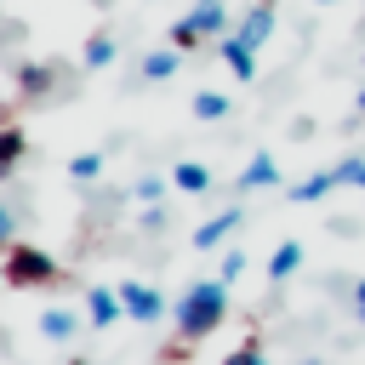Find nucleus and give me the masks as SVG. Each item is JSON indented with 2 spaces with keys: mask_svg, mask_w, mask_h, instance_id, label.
Returning a JSON list of instances; mask_svg holds the SVG:
<instances>
[{
  "mask_svg": "<svg viewBox=\"0 0 365 365\" xmlns=\"http://www.w3.org/2000/svg\"><path fill=\"white\" fill-rule=\"evenodd\" d=\"M228 314V279H194L177 297V342H200L222 325Z\"/></svg>",
  "mask_w": 365,
  "mask_h": 365,
  "instance_id": "1",
  "label": "nucleus"
},
{
  "mask_svg": "<svg viewBox=\"0 0 365 365\" xmlns=\"http://www.w3.org/2000/svg\"><path fill=\"white\" fill-rule=\"evenodd\" d=\"M6 279H11V285H51V279H57V262H51L40 245H11V251H6Z\"/></svg>",
  "mask_w": 365,
  "mask_h": 365,
  "instance_id": "2",
  "label": "nucleus"
},
{
  "mask_svg": "<svg viewBox=\"0 0 365 365\" xmlns=\"http://www.w3.org/2000/svg\"><path fill=\"white\" fill-rule=\"evenodd\" d=\"M120 302H125V319H137V325H154V319L165 314V297H160L154 285H137V279L120 285Z\"/></svg>",
  "mask_w": 365,
  "mask_h": 365,
  "instance_id": "3",
  "label": "nucleus"
},
{
  "mask_svg": "<svg viewBox=\"0 0 365 365\" xmlns=\"http://www.w3.org/2000/svg\"><path fill=\"white\" fill-rule=\"evenodd\" d=\"M274 17H279V11H274V0H257V6H251V11L240 17V29H234V34H240V40H245V46L257 51V46H262V40L274 34Z\"/></svg>",
  "mask_w": 365,
  "mask_h": 365,
  "instance_id": "4",
  "label": "nucleus"
},
{
  "mask_svg": "<svg viewBox=\"0 0 365 365\" xmlns=\"http://www.w3.org/2000/svg\"><path fill=\"white\" fill-rule=\"evenodd\" d=\"M234 228H240V205H228V211L205 217V222L194 228V245H200V251H217V245H222V240H228Z\"/></svg>",
  "mask_w": 365,
  "mask_h": 365,
  "instance_id": "5",
  "label": "nucleus"
},
{
  "mask_svg": "<svg viewBox=\"0 0 365 365\" xmlns=\"http://www.w3.org/2000/svg\"><path fill=\"white\" fill-rule=\"evenodd\" d=\"M217 51H222V63H228V74H234V80H251V74H257V51H251L240 34H222V40H217Z\"/></svg>",
  "mask_w": 365,
  "mask_h": 365,
  "instance_id": "6",
  "label": "nucleus"
},
{
  "mask_svg": "<svg viewBox=\"0 0 365 365\" xmlns=\"http://www.w3.org/2000/svg\"><path fill=\"white\" fill-rule=\"evenodd\" d=\"M86 314H91V325H114V319H125V302H120V291L91 285L86 291Z\"/></svg>",
  "mask_w": 365,
  "mask_h": 365,
  "instance_id": "7",
  "label": "nucleus"
},
{
  "mask_svg": "<svg viewBox=\"0 0 365 365\" xmlns=\"http://www.w3.org/2000/svg\"><path fill=\"white\" fill-rule=\"evenodd\" d=\"M188 23H194V34H200V40H217V34L228 29V6H222V0H194Z\"/></svg>",
  "mask_w": 365,
  "mask_h": 365,
  "instance_id": "8",
  "label": "nucleus"
},
{
  "mask_svg": "<svg viewBox=\"0 0 365 365\" xmlns=\"http://www.w3.org/2000/svg\"><path fill=\"white\" fill-rule=\"evenodd\" d=\"M274 182H279L274 154H251V160H245V171H240V188L251 194V188H274Z\"/></svg>",
  "mask_w": 365,
  "mask_h": 365,
  "instance_id": "9",
  "label": "nucleus"
},
{
  "mask_svg": "<svg viewBox=\"0 0 365 365\" xmlns=\"http://www.w3.org/2000/svg\"><path fill=\"white\" fill-rule=\"evenodd\" d=\"M336 182H342V177H336V165H331V171H314V177H302V182L291 188V200H297V205H314V200H325Z\"/></svg>",
  "mask_w": 365,
  "mask_h": 365,
  "instance_id": "10",
  "label": "nucleus"
},
{
  "mask_svg": "<svg viewBox=\"0 0 365 365\" xmlns=\"http://www.w3.org/2000/svg\"><path fill=\"white\" fill-rule=\"evenodd\" d=\"M171 188H182V194H205V188H211V171H205L200 160H177V171H171Z\"/></svg>",
  "mask_w": 365,
  "mask_h": 365,
  "instance_id": "11",
  "label": "nucleus"
},
{
  "mask_svg": "<svg viewBox=\"0 0 365 365\" xmlns=\"http://www.w3.org/2000/svg\"><path fill=\"white\" fill-rule=\"evenodd\" d=\"M23 148H29V137L17 125H0V177H11L23 165Z\"/></svg>",
  "mask_w": 365,
  "mask_h": 365,
  "instance_id": "12",
  "label": "nucleus"
},
{
  "mask_svg": "<svg viewBox=\"0 0 365 365\" xmlns=\"http://www.w3.org/2000/svg\"><path fill=\"white\" fill-rule=\"evenodd\" d=\"M177 57H182L177 46H160V51H148V57H143V80H171V74H177Z\"/></svg>",
  "mask_w": 365,
  "mask_h": 365,
  "instance_id": "13",
  "label": "nucleus"
},
{
  "mask_svg": "<svg viewBox=\"0 0 365 365\" xmlns=\"http://www.w3.org/2000/svg\"><path fill=\"white\" fill-rule=\"evenodd\" d=\"M297 268H302V245H297V240H285V245L268 257V274H274V279H291Z\"/></svg>",
  "mask_w": 365,
  "mask_h": 365,
  "instance_id": "14",
  "label": "nucleus"
},
{
  "mask_svg": "<svg viewBox=\"0 0 365 365\" xmlns=\"http://www.w3.org/2000/svg\"><path fill=\"white\" fill-rule=\"evenodd\" d=\"M74 325H80V319H74L68 308H46V314H40V331H46L51 342H68V336H74Z\"/></svg>",
  "mask_w": 365,
  "mask_h": 365,
  "instance_id": "15",
  "label": "nucleus"
},
{
  "mask_svg": "<svg viewBox=\"0 0 365 365\" xmlns=\"http://www.w3.org/2000/svg\"><path fill=\"white\" fill-rule=\"evenodd\" d=\"M80 57H86V68H108V63H114V40H108V34H91Z\"/></svg>",
  "mask_w": 365,
  "mask_h": 365,
  "instance_id": "16",
  "label": "nucleus"
},
{
  "mask_svg": "<svg viewBox=\"0 0 365 365\" xmlns=\"http://www.w3.org/2000/svg\"><path fill=\"white\" fill-rule=\"evenodd\" d=\"M222 114H228V97L222 91H200L194 97V120H222Z\"/></svg>",
  "mask_w": 365,
  "mask_h": 365,
  "instance_id": "17",
  "label": "nucleus"
},
{
  "mask_svg": "<svg viewBox=\"0 0 365 365\" xmlns=\"http://www.w3.org/2000/svg\"><path fill=\"white\" fill-rule=\"evenodd\" d=\"M68 177H74V182H97V177H103V154H74V160H68Z\"/></svg>",
  "mask_w": 365,
  "mask_h": 365,
  "instance_id": "18",
  "label": "nucleus"
},
{
  "mask_svg": "<svg viewBox=\"0 0 365 365\" xmlns=\"http://www.w3.org/2000/svg\"><path fill=\"white\" fill-rule=\"evenodd\" d=\"M165 182H171V177H137V188H131V194H137L143 205H160V194H165Z\"/></svg>",
  "mask_w": 365,
  "mask_h": 365,
  "instance_id": "19",
  "label": "nucleus"
},
{
  "mask_svg": "<svg viewBox=\"0 0 365 365\" xmlns=\"http://www.w3.org/2000/svg\"><path fill=\"white\" fill-rule=\"evenodd\" d=\"M171 46H177V51H194V46H200V34H194V23H188V17H177V23H171Z\"/></svg>",
  "mask_w": 365,
  "mask_h": 365,
  "instance_id": "20",
  "label": "nucleus"
},
{
  "mask_svg": "<svg viewBox=\"0 0 365 365\" xmlns=\"http://www.w3.org/2000/svg\"><path fill=\"white\" fill-rule=\"evenodd\" d=\"M222 365H268V359L257 354V342H245V348H234V354H228Z\"/></svg>",
  "mask_w": 365,
  "mask_h": 365,
  "instance_id": "21",
  "label": "nucleus"
},
{
  "mask_svg": "<svg viewBox=\"0 0 365 365\" xmlns=\"http://www.w3.org/2000/svg\"><path fill=\"white\" fill-rule=\"evenodd\" d=\"M336 177H342V182H354V188H365V160H342V165H336Z\"/></svg>",
  "mask_w": 365,
  "mask_h": 365,
  "instance_id": "22",
  "label": "nucleus"
},
{
  "mask_svg": "<svg viewBox=\"0 0 365 365\" xmlns=\"http://www.w3.org/2000/svg\"><path fill=\"white\" fill-rule=\"evenodd\" d=\"M240 268H245V251H228V257H222V268H217V279H234Z\"/></svg>",
  "mask_w": 365,
  "mask_h": 365,
  "instance_id": "23",
  "label": "nucleus"
},
{
  "mask_svg": "<svg viewBox=\"0 0 365 365\" xmlns=\"http://www.w3.org/2000/svg\"><path fill=\"white\" fill-rule=\"evenodd\" d=\"M23 86H29V91H40V86H51V68H23Z\"/></svg>",
  "mask_w": 365,
  "mask_h": 365,
  "instance_id": "24",
  "label": "nucleus"
},
{
  "mask_svg": "<svg viewBox=\"0 0 365 365\" xmlns=\"http://www.w3.org/2000/svg\"><path fill=\"white\" fill-rule=\"evenodd\" d=\"M0 251H11V211L0 205Z\"/></svg>",
  "mask_w": 365,
  "mask_h": 365,
  "instance_id": "25",
  "label": "nucleus"
},
{
  "mask_svg": "<svg viewBox=\"0 0 365 365\" xmlns=\"http://www.w3.org/2000/svg\"><path fill=\"white\" fill-rule=\"evenodd\" d=\"M354 302H359V319H365V279H359V291H354Z\"/></svg>",
  "mask_w": 365,
  "mask_h": 365,
  "instance_id": "26",
  "label": "nucleus"
},
{
  "mask_svg": "<svg viewBox=\"0 0 365 365\" xmlns=\"http://www.w3.org/2000/svg\"><path fill=\"white\" fill-rule=\"evenodd\" d=\"M359 114H365V91H359Z\"/></svg>",
  "mask_w": 365,
  "mask_h": 365,
  "instance_id": "27",
  "label": "nucleus"
},
{
  "mask_svg": "<svg viewBox=\"0 0 365 365\" xmlns=\"http://www.w3.org/2000/svg\"><path fill=\"white\" fill-rule=\"evenodd\" d=\"M0 279H6V262H0Z\"/></svg>",
  "mask_w": 365,
  "mask_h": 365,
  "instance_id": "28",
  "label": "nucleus"
},
{
  "mask_svg": "<svg viewBox=\"0 0 365 365\" xmlns=\"http://www.w3.org/2000/svg\"><path fill=\"white\" fill-rule=\"evenodd\" d=\"M319 6H331V0H319Z\"/></svg>",
  "mask_w": 365,
  "mask_h": 365,
  "instance_id": "29",
  "label": "nucleus"
},
{
  "mask_svg": "<svg viewBox=\"0 0 365 365\" xmlns=\"http://www.w3.org/2000/svg\"><path fill=\"white\" fill-rule=\"evenodd\" d=\"M74 365H86V359H74Z\"/></svg>",
  "mask_w": 365,
  "mask_h": 365,
  "instance_id": "30",
  "label": "nucleus"
}]
</instances>
